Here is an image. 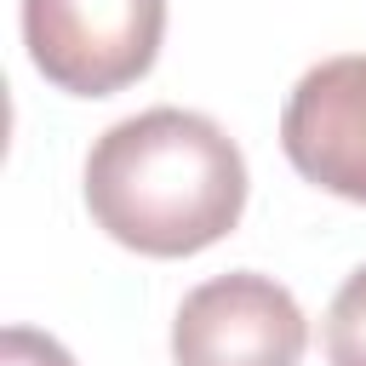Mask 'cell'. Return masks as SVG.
<instances>
[{
	"label": "cell",
	"mask_w": 366,
	"mask_h": 366,
	"mask_svg": "<svg viewBox=\"0 0 366 366\" xmlns=\"http://www.w3.org/2000/svg\"><path fill=\"white\" fill-rule=\"evenodd\" d=\"M92 223L143 257H194L246 212L240 143L194 109H143L114 120L86 154Z\"/></svg>",
	"instance_id": "1"
},
{
	"label": "cell",
	"mask_w": 366,
	"mask_h": 366,
	"mask_svg": "<svg viewBox=\"0 0 366 366\" xmlns=\"http://www.w3.org/2000/svg\"><path fill=\"white\" fill-rule=\"evenodd\" d=\"M166 0H23L29 63L69 97H114L160 57Z\"/></svg>",
	"instance_id": "2"
},
{
	"label": "cell",
	"mask_w": 366,
	"mask_h": 366,
	"mask_svg": "<svg viewBox=\"0 0 366 366\" xmlns=\"http://www.w3.org/2000/svg\"><path fill=\"white\" fill-rule=\"evenodd\" d=\"M309 349V320L297 297L257 269H229L200 280L172 320L177 366H297Z\"/></svg>",
	"instance_id": "3"
},
{
	"label": "cell",
	"mask_w": 366,
	"mask_h": 366,
	"mask_svg": "<svg viewBox=\"0 0 366 366\" xmlns=\"http://www.w3.org/2000/svg\"><path fill=\"white\" fill-rule=\"evenodd\" d=\"M280 149L297 177L366 206V51L326 57L292 86L280 109Z\"/></svg>",
	"instance_id": "4"
},
{
	"label": "cell",
	"mask_w": 366,
	"mask_h": 366,
	"mask_svg": "<svg viewBox=\"0 0 366 366\" xmlns=\"http://www.w3.org/2000/svg\"><path fill=\"white\" fill-rule=\"evenodd\" d=\"M326 360L366 366V263L337 286V297L326 309Z\"/></svg>",
	"instance_id": "5"
},
{
	"label": "cell",
	"mask_w": 366,
	"mask_h": 366,
	"mask_svg": "<svg viewBox=\"0 0 366 366\" xmlns=\"http://www.w3.org/2000/svg\"><path fill=\"white\" fill-rule=\"evenodd\" d=\"M0 366H74V355L34 326H6L0 332Z\"/></svg>",
	"instance_id": "6"
}]
</instances>
